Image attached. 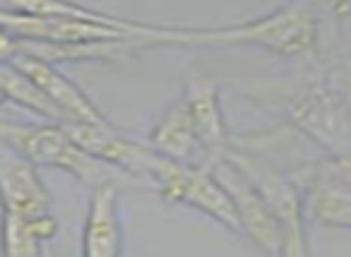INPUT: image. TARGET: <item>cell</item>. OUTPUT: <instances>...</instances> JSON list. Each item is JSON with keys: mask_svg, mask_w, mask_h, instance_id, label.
Wrapping results in <instances>:
<instances>
[{"mask_svg": "<svg viewBox=\"0 0 351 257\" xmlns=\"http://www.w3.org/2000/svg\"><path fill=\"white\" fill-rule=\"evenodd\" d=\"M142 49L152 46H188V49H217V46H255L279 58H311L317 51V17L311 5L287 3L267 15L253 17L241 25L226 27H173L147 25L140 36Z\"/></svg>", "mask_w": 351, "mask_h": 257, "instance_id": "obj_1", "label": "cell"}, {"mask_svg": "<svg viewBox=\"0 0 351 257\" xmlns=\"http://www.w3.org/2000/svg\"><path fill=\"white\" fill-rule=\"evenodd\" d=\"M0 142L25 156L36 169H56L73 175L80 183L94 185L104 180H125V183L140 185L128 175L113 171L111 166L101 164L94 156H89L73 137L68 135L63 125L56 123H5L0 121Z\"/></svg>", "mask_w": 351, "mask_h": 257, "instance_id": "obj_2", "label": "cell"}, {"mask_svg": "<svg viewBox=\"0 0 351 257\" xmlns=\"http://www.w3.org/2000/svg\"><path fill=\"white\" fill-rule=\"evenodd\" d=\"M152 190L169 204H186L195 212L210 217L229 233L241 236L239 219L226 190L202 164H178L161 156L152 173Z\"/></svg>", "mask_w": 351, "mask_h": 257, "instance_id": "obj_3", "label": "cell"}, {"mask_svg": "<svg viewBox=\"0 0 351 257\" xmlns=\"http://www.w3.org/2000/svg\"><path fill=\"white\" fill-rule=\"evenodd\" d=\"M287 118L298 135L325 151V159L351 156V116L327 79L298 89L287 103Z\"/></svg>", "mask_w": 351, "mask_h": 257, "instance_id": "obj_4", "label": "cell"}, {"mask_svg": "<svg viewBox=\"0 0 351 257\" xmlns=\"http://www.w3.org/2000/svg\"><path fill=\"white\" fill-rule=\"evenodd\" d=\"M212 173L226 190L231 204H234L236 219H239L241 236L248 238L265 257H279L282 247V233L274 217V209L269 207L267 197L258 190V185L226 156L224 161L212 166Z\"/></svg>", "mask_w": 351, "mask_h": 257, "instance_id": "obj_5", "label": "cell"}, {"mask_svg": "<svg viewBox=\"0 0 351 257\" xmlns=\"http://www.w3.org/2000/svg\"><path fill=\"white\" fill-rule=\"evenodd\" d=\"M183 99L191 111L193 130H195V140L200 147L202 166L212 169L215 164L224 161L231 154L234 145H231L229 127L224 121V111H221V97L219 87L210 75L200 73V70H191L183 82Z\"/></svg>", "mask_w": 351, "mask_h": 257, "instance_id": "obj_6", "label": "cell"}, {"mask_svg": "<svg viewBox=\"0 0 351 257\" xmlns=\"http://www.w3.org/2000/svg\"><path fill=\"white\" fill-rule=\"evenodd\" d=\"M125 180H104L89 193L87 214L82 223L80 257H123L125 233L121 221V190Z\"/></svg>", "mask_w": 351, "mask_h": 257, "instance_id": "obj_7", "label": "cell"}, {"mask_svg": "<svg viewBox=\"0 0 351 257\" xmlns=\"http://www.w3.org/2000/svg\"><path fill=\"white\" fill-rule=\"evenodd\" d=\"M46 99L49 103L60 113L63 123H92V125H104L108 118L101 113V108L77 87L70 77H65L56 65L46 63L41 58H34L29 53H20L12 63Z\"/></svg>", "mask_w": 351, "mask_h": 257, "instance_id": "obj_8", "label": "cell"}, {"mask_svg": "<svg viewBox=\"0 0 351 257\" xmlns=\"http://www.w3.org/2000/svg\"><path fill=\"white\" fill-rule=\"evenodd\" d=\"M51 197L39 169L0 142V212L12 217L34 219L51 214Z\"/></svg>", "mask_w": 351, "mask_h": 257, "instance_id": "obj_9", "label": "cell"}, {"mask_svg": "<svg viewBox=\"0 0 351 257\" xmlns=\"http://www.w3.org/2000/svg\"><path fill=\"white\" fill-rule=\"evenodd\" d=\"M147 147L178 164H202L191 111H188L183 94L171 99L154 118L149 135H147Z\"/></svg>", "mask_w": 351, "mask_h": 257, "instance_id": "obj_10", "label": "cell"}, {"mask_svg": "<svg viewBox=\"0 0 351 257\" xmlns=\"http://www.w3.org/2000/svg\"><path fill=\"white\" fill-rule=\"evenodd\" d=\"M303 190V214L325 228L351 231V190L339 180L330 178L317 164L306 169Z\"/></svg>", "mask_w": 351, "mask_h": 257, "instance_id": "obj_11", "label": "cell"}, {"mask_svg": "<svg viewBox=\"0 0 351 257\" xmlns=\"http://www.w3.org/2000/svg\"><path fill=\"white\" fill-rule=\"evenodd\" d=\"M58 236V219L41 214L34 219L0 212V257H44V245Z\"/></svg>", "mask_w": 351, "mask_h": 257, "instance_id": "obj_12", "label": "cell"}, {"mask_svg": "<svg viewBox=\"0 0 351 257\" xmlns=\"http://www.w3.org/2000/svg\"><path fill=\"white\" fill-rule=\"evenodd\" d=\"M0 89H3L8 101H15L17 106L27 108V111L34 113V116L44 118L46 123H56V125L63 123L60 113L51 106L49 99H46L20 70L12 68V65H3V68H0Z\"/></svg>", "mask_w": 351, "mask_h": 257, "instance_id": "obj_13", "label": "cell"}, {"mask_svg": "<svg viewBox=\"0 0 351 257\" xmlns=\"http://www.w3.org/2000/svg\"><path fill=\"white\" fill-rule=\"evenodd\" d=\"M327 84H330L332 92L339 97V101L344 103V108L351 116V63H341L337 65L330 73V77H325Z\"/></svg>", "mask_w": 351, "mask_h": 257, "instance_id": "obj_14", "label": "cell"}, {"mask_svg": "<svg viewBox=\"0 0 351 257\" xmlns=\"http://www.w3.org/2000/svg\"><path fill=\"white\" fill-rule=\"evenodd\" d=\"M317 169L325 171L330 178L339 180L341 185H346L351 190V156H344V159H325L322 156L317 161Z\"/></svg>", "mask_w": 351, "mask_h": 257, "instance_id": "obj_15", "label": "cell"}, {"mask_svg": "<svg viewBox=\"0 0 351 257\" xmlns=\"http://www.w3.org/2000/svg\"><path fill=\"white\" fill-rule=\"evenodd\" d=\"M20 53H22L20 39H17V36H12L10 32L0 27V68H3V65H12Z\"/></svg>", "mask_w": 351, "mask_h": 257, "instance_id": "obj_16", "label": "cell"}, {"mask_svg": "<svg viewBox=\"0 0 351 257\" xmlns=\"http://www.w3.org/2000/svg\"><path fill=\"white\" fill-rule=\"evenodd\" d=\"M8 99H5V94H3V89H0V106H3V103H5Z\"/></svg>", "mask_w": 351, "mask_h": 257, "instance_id": "obj_17", "label": "cell"}]
</instances>
